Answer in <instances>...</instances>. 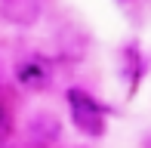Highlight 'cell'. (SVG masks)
Instances as JSON below:
<instances>
[{
    "mask_svg": "<svg viewBox=\"0 0 151 148\" xmlns=\"http://www.w3.org/2000/svg\"><path fill=\"white\" fill-rule=\"evenodd\" d=\"M0 16L16 28H34L43 16L40 0H0Z\"/></svg>",
    "mask_w": 151,
    "mask_h": 148,
    "instance_id": "obj_2",
    "label": "cell"
},
{
    "mask_svg": "<svg viewBox=\"0 0 151 148\" xmlns=\"http://www.w3.org/2000/svg\"><path fill=\"white\" fill-rule=\"evenodd\" d=\"M9 133H12V111L0 102V142H6Z\"/></svg>",
    "mask_w": 151,
    "mask_h": 148,
    "instance_id": "obj_5",
    "label": "cell"
},
{
    "mask_svg": "<svg viewBox=\"0 0 151 148\" xmlns=\"http://www.w3.org/2000/svg\"><path fill=\"white\" fill-rule=\"evenodd\" d=\"M16 77L25 90H46L52 83V71L43 59H22L16 65Z\"/></svg>",
    "mask_w": 151,
    "mask_h": 148,
    "instance_id": "obj_3",
    "label": "cell"
},
{
    "mask_svg": "<svg viewBox=\"0 0 151 148\" xmlns=\"http://www.w3.org/2000/svg\"><path fill=\"white\" fill-rule=\"evenodd\" d=\"M28 133L37 142H52V139L62 136V124L52 111H37V114L28 117Z\"/></svg>",
    "mask_w": 151,
    "mask_h": 148,
    "instance_id": "obj_4",
    "label": "cell"
},
{
    "mask_svg": "<svg viewBox=\"0 0 151 148\" xmlns=\"http://www.w3.org/2000/svg\"><path fill=\"white\" fill-rule=\"evenodd\" d=\"M68 108H71L74 126H77L83 136H90V139L105 136V130H108L105 108H102L86 90H68Z\"/></svg>",
    "mask_w": 151,
    "mask_h": 148,
    "instance_id": "obj_1",
    "label": "cell"
}]
</instances>
